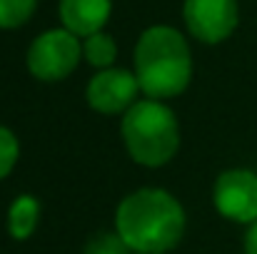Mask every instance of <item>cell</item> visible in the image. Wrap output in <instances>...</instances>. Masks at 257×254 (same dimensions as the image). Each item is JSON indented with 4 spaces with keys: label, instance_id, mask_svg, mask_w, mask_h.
<instances>
[{
    "label": "cell",
    "instance_id": "obj_1",
    "mask_svg": "<svg viewBox=\"0 0 257 254\" xmlns=\"http://www.w3.org/2000/svg\"><path fill=\"white\" fill-rule=\"evenodd\" d=\"M115 227L133 252L165 254L182 239L185 212L170 192L145 187L120 202Z\"/></svg>",
    "mask_w": 257,
    "mask_h": 254
},
{
    "label": "cell",
    "instance_id": "obj_2",
    "mask_svg": "<svg viewBox=\"0 0 257 254\" xmlns=\"http://www.w3.org/2000/svg\"><path fill=\"white\" fill-rule=\"evenodd\" d=\"M135 78L150 100L177 97L192 78L185 38L165 25L145 30L135 48Z\"/></svg>",
    "mask_w": 257,
    "mask_h": 254
},
{
    "label": "cell",
    "instance_id": "obj_3",
    "mask_svg": "<svg viewBox=\"0 0 257 254\" xmlns=\"http://www.w3.org/2000/svg\"><path fill=\"white\" fill-rule=\"evenodd\" d=\"M122 140L135 162L160 167L170 162L180 147L177 120L160 100L135 102L122 117Z\"/></svg>",
    "mask_w": 257,
    "mask_h": 254
},
{
    "label": "cell",
    "instance_id": "obj_4",
    "mask_svg": "<svg viewBox=\"0 0 257 254\" xmlns=\"http://www.w3.org/2000/svg\"><path fill=\"white\" fill-rule=\"evenodd\" d=\"M83 55V45L78 43V35L70 30H48L30 45L28 53V68L38 80L53 83L68 78Z\"/></svg>",
    "mask_w": 257,
    "mask_h": 254
},
{
    "label": "cell",
    "instance_id": "obj_5",
    "mask_svg": "<svg viewBox=\"0 0 257 254\" xmlns=\"http://www.w3.org/2000/svg\"><path fill=\"white\" fill-rule=\"evenodd\" d=\"M215 207L235 222L257 219V174L250 169H227L215 182Z\"/></svg>",
    "mask_w": 257,
    "mask_h": 254
},
{
    "label": "cell",
    "instance_id": "obj_6",
    "mask_svg": "<svg viewBox=\"0 0 257 254\" xmlns=\"http://www.w3.org/2000/svg\"><path fill=\"white\" fill-rule=\"evenodd\" d=\"M185 23L187 30L202 43H220L230 38L237 25V3L235 0H185Z\"/></svg>",
    "mask_w": 257,
    "mask_h": 254
},
{
    "label": "cell",
    "instance_id": "obj_7",
    "mask_svg": "<svg viewBox=\"0 0 257 254\" xmlns=\"http://www.w3.org/2000/svg\"><path fill=\"white\" fill-rule=\"evenodd\" d=\"M140 90V83L127 70H102L87 85V102L102 115H117L133 107V100Z\"/></svg>",
    "mask_w": 257,
    "mask_h": 254
},
{
    "label": "cell",
    "instance_id": "obj_8",
    "mask_svg": "<svg viewBox=\"0 0 257 254\" xmlns=\"http://www.w3.org/2000/svg\"><path fill=\"white\" fill-rule=\"evenodd\" d=\"M110 18V0H60V20L73 35L100 33Z\"/></svg>",
    "mask_w": 257,
    "mask_h": 254
},
{
    "label": "cell",
    "instance_id": "obj_9",
    "mask_svg": "<svg viewBox=\"0 0 257 254\" xmlns=\"http://www.w3.org/2000/svg\"><path fill=\"white\" fill-rule=\"evenodd\" d=\"M38 214H40V204L35 197L30 194H23L13 202L10 207V214H8V227H10V234L15 239H28L38 224Z\"/></svg>",
    "mask_w": 257,
    "mask_h": 254
},
{
    "label": "cell",
    "instance_id": "obj_10",
    "mask_svg": "<svg viewBox=\"0 0 257 254\" xmlns=\"http://www.w3.org/2000/svg\"><path fill=\"white\" fill-rule=\"evenodd\" d=\"M85 58L90 65H95V68H102V70H107L110 65H112V60H115V55H117V48H115V40L110 38V35H105L102 30L100 33H92V35H87L85 38Z\"/></svg>",
    "mask_w": 257,
    "mask_h": 254
},
{
    "label": "cell",
    "instance_id": "obj_11",
    "mask_svg": "<svg viewBox=\"0 0 257 254\" xmlns=\"http://www.w3.org/2000/svg\"><path fill=\"white\" fill-rule=\"evenodd\" d=\"M35 10V0H0V28L23 25Z\"/></svg>",
    "mask_w": 257,
    "mask_h": 254
},
{
    "label": "cell",
    "instance_id": "obj_12",
    "mask_svg": "<svg viewBox=\"0 0 257 254\" xmlns=\"http://www.w3.org/2000/svg\"><path fill=\"white\" fill-rule=\"evenodd\" d=\"M130 252L133 249L122 242V237L120 234H110V232L97 234L85 249V254H130Z\"/></svg>",
    "mask_w": 257,
    "mask_h": 254
},
{
    "label": "cell",
    "instance_id": "obj_13",
    "mask_svg": "<svg viewBox=\"0 0 257 254\" xmlns=\"http://www.w3.org/2000/svg\"><path fill=\"white\" fill-rule=\"evenodd\" d=\"M18 160V140L8 127H0V179L10 174Z\"/></svg>",
    "mask_w": 257,
    "mask_h": 254
},
{
    "label": "cell",
    "instance_id": "obj_14",
    "mask_svg": "<svg viewBox=\"0 0 257 254\" xmlns=\"http://www.w3.org/2000/svg\"><path fill=\"white\" fill-rule=\"evenodd\" d=\"M245 254H257V219L252 222V227L245 237Z\"/></svg>",
    "mask_w": 257,
    "mask_h": 254
}]
</instances>
